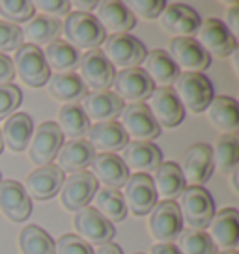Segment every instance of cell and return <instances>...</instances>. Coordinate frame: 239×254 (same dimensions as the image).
I'll use <instances>...</instances> for the list:
<instances>
[{"mask_svg":"<svg viewBox=\"0 0 239 254\" xmlns=\"http://www.w3.org/2000/svg\"><path fill=\"white\" fill-rule=\"evenodd\" d=\"M62 32L65 43H69L77 51H94L107 40V32L97 23L96 17L82 11H69V15L62 23Z\"/></svg>","mask_w":239,"mask_h":254,"instance_id":"1","label":"cell"},{"mask_svg":"<svg viewBox=\"0 0 239 254\" xmlns=\"http://www.w3.org/2000/svg\"><path fill=\"white\" fill-rule=\"evenodd\" d=\"M178 198L176 204L179 207L183 224L191 230H204L209 226L215 215V202L209 190L198 185H187Z\"/></svg>","mask_w":239,"mask_h":254,"instance_id":"2","label":"cell"},{"mask_svg":"<svg viewBox=\"0 0 239 254\" xmlns=\"http://www.w3.org/2000/svg\"><path fill=\"white\" fill-rule=\"evenodd\" d=\"M172 84L181 107L191 112H204L213 99L211 80L204 73H179Z\"/></svg>","mask_w":239,"mask_h":254,"instance_id":"3","label":"cell"},{"mask_svg":"<svg viewBox=\"0 0 239 254\" xmlns=\"http://www.w3.org/2000/svg\"><path fill=\"white\" fill-rule=\"evenodd\" d=\"M103 55L114 69L118 67L120 71H123V69L138 67L144 62L148 51H146V45L135 36L114 34V36H107L103 43Z\"/></svg>","mask_w":239,"mask_h":254,"instance_id":"4","label":"cell"},{"mask_svg":"<svg viewBox=\"0 0 239 254\" xmlns=\"http://www.w3.org/2000/svg\"><path fill=\"white\" fill-rule=\"evenodd\" d=\"M13 69H15L17 77L30 88L45 86L51 79V69L45 62L43 51L34 45H28V43H23L15 51Z\"/></svg>","mask_w":239,"mask_h":254,"instance_id":"5","label":"cell"},{"mask_svg":"<svg viewBox=\"0 0 239 254\" xmlns=\"http://www.w3.org/2000/svg\"><path fill=\"white\" fill-rule=\"evenodd\" d=\"M64 144V135L56 122H43L40 127H36L32 138L28 142V159L36 167L53 165L58 151Z\"/></svg>","mask_w":239,"mask_h":254,"instance_id":"6","label":"cell"},{"mask_svg":"<svg viewBox=\"0 0 239 254\" xmlns=\"http://www.w3.org/2000/svg\"><path fill=\"white\" fill-rule=\"evenodd\" d=\"M148 228L159 243H174L183 232V219L174 200H161L150 211Z\"/></svg>","mask_w":239,"mask_h":254,"instance_id":"7","label":"cell"},{"mask_svg":"<svg viewBox=\"0 0 239 254\" xmlns=\"http://www.w3.org/2000/svg\"><path fill=\"white\" fill-rule=\"evenodd\" d=\"M79 75L80 80L84 82L88 90L94 92H107L112 86L114 80V67L111 62L105 58L101 49H94V51H86L84 55H80L79 60Z\"/></svg>","mask_w":239,"mask_h":254,"instance_id":"8","label":"cell"},{"mask_svg":"<svg viewBox=\"0 0 239 254\" xmlns=\"http://www.w3.org/2000/svg\"><path fill=\"white\" fill-rule=\"evenodd\" d=\"M120 120L121 129L133 142H152L153 138L161 135V127L153 120L146 103L125 105L123 112L120 114Z\"/></svg>","mask_w":239,"mask_h":254,"instance_id":"9","label":"cell"},{"mask_svg":"<svg viewBox=\"0 0 239 254\" xmlns=\"http://www.w3.org/2000/svg\"><path fill=\"white\" fill-rule=\"evenodd\" d=\"M73 228L75 236H79L82 241H86L88 245H105L111 243L114 238V224L107 221L105 217L97 213L94 207H82L79 211L73 213Z\"/></svg>","mask_w":239,"mask_h":254,"instance_id":"10","label":"cell"},{"mask_svg":"<svg viewBox=\"0 0 239 254\" xmlns=\"http://www.w3.org/2000/svg\"><path fill=\"white\" fill-rule=\"evenodd\" d=\"M178 167L183 174L185 183L202 187L206 182H209L215 170L211 146L206 142L192 144L191 148L185 150V153L181 155V163Z\"/></svg>","mask_w":239,"mask_h":254,"instance_id":"11","label":"cell"},{"mask_svg":"<svg viewBox=\"0 0 239 254\" xmlns=\"http://www.w3.org/2000/svg\"><path fill=\"white\" fill-rule=\"evenodd\" d=\"M196 41L209 56L226 58L238 51V40L228 32L221 19H207L200 23L196 30Z\"/></svg>","mask_w":239,"mask_h":254,"instance_id":"12","label":"cell"},{"mask_svg":"<svg viewBox=\"0 0 239 254\" xmlns=\"http://www.w3.org/2000/svg\"><path fill=\"white\" fill-rule=\"evenodd\" d=\"M97 189H99V183L96 182L92 172H88V170L75 172L69 178H65L64 185L60 189L62 206L67 211L75 213V211H79V209H82V207H86L90 204V200L94 198Z\"/></svg>","mask_w":239,"mask_h":254,"instance_id":"13","label":"cell"},{"mask_svg":"<svg viewBox=\"0 0 239 254\" xmlns=\"http://www.w3.org/2000/svg\"><path fill=\"white\" fill-rule=\"evenodd\" d=\"M112 94L118 95L120 99L129 105L133 103H142L144 99H148L155 86L146 75L142 67H131V69H123L114 75L112 80Z\"/></svg>","mask_w":239,"mask_h":254,"instance_id":"14","label":"cell"},{"mask_svg":"<svg viewBox=\"0 0 239 254\" xmlns=\"http://www.w3.org/2000/svg\"><path fill=\"white\" fill-rule=\"evenodd\" d=\"M168 55L181 73H202L209 67L211 56L194 38H174L168 43Z\"/></svg>","mask_w":239,"mask_h":254,"instance_id":"15","label":"cell"},{"mask_svg":"<svg viewBox=\"0 0 239 254\" xmlns=\"http://www.w3.org/2000/svg\"><path fill=\"white\" fill-rule=\"evenodd\" d=\"M123 202L125 207L136 217H142L152 211L157 204V192L148 174H131L123 185Z\"/></svg>","mask_w":239,"mask_h":254,"instance_id":"16","label":"cell"},{"mask_svg":"<svg viewBox=\"0 0 239 254\" xmlns=\"http://www.w3.org/2000/svg\"><path fill=\"white\" fill-rule=\"evenodd\" d=\"M146 107L150 109L153 120L157 122L159 127H176L179 126L185 118V109L181 107L179 99L176 97L172 86L167 88H155L150 97Z\"/></svg>","mask_w":239,"mask_h":254,"instance_id":"17","label":"cell"},{"mask_svg":"<svg viewBox=\"0 0 239 254\" xmlns=\"http://www.w3.org/2000/svg\"><path fill=\"white\" fill-rule=\"evenodd\" d=\"M64 180V172L56 165H45V167H38L26 176L23 187L30 198L51 200L60 192Z\"/></svg>","mask_w":239,"mask_h":254,"instance_id":"18","label":"cell"},{"mask_svg":"<svg viewBox=\"0 0 239 254\" xmlns=\"http://www.w3.org/2000/svg\"><path fill=\"white\" fill-rule=\"evenodd\" d=\"M200 15L187 4H167L159 15L161 28L176 38H192V34L198 30Z\"/></svg>","mask_w":239,"mask_h":254,"instance_id":"19","label":"cell"},{"mask_svg":"<svg viewBox=\"0 0 239 254\" xmlns=\"http://www.w3.org/2000/svg\"><path fill=\"white\" fill-rule=\"evenodd\" d=\"M209 239L221 251H236L239 243V213L234 207L221 209L209 222Z\"/></svg>","mask_w":239,"mask_h":254,"instance_id":"20","label":"cell"},{"mask_svg":"<svg viewBox=\"0 0 239 254\" xmlns=\"http://www.w3.org/2000/svg\"><path fill=\"white\" fill-rule=\"evenodd\" d=\"M0 211L11 222H23L30 217L32 202L19 182L13 180L0 182Z\"/></svg>","mask_w":239,"mask_h":254,"instance_id":"21","label":"cell"},{"mask_svg":"<svg viewBox=\"0 0 239 254\" xmlns=\"http://www.w3.org/2000/svg\"><path fill=\"white\" fill-rule=\"evenodd\" d=\"M86 118L96 124H103V122H116L120 114L125 109V103L120 99L118 95H114L111 90L107 92H92L82 99V107H80Z\"/></svg>","mask_w":239,"mask_h":254,"instance_id":"22","label":"cell"},{"mask_svg":"<svg viewBox=\"0 0 239 254\" xmlns=\"http://www.w3.org/2000/svg\"><path fill=\"white\" fill-rule=\"evenodd\" d=\"M94 17L97 19V23L103 26L105 32H111V36L127 34L136 24V17L127 9L125 2H118V0L97 2Z\"/></svg>","mask_w":239,"mask_h":254,"instance_id":"23","label":"cell"},{"mask_svg":"<svg viewBox=\"0 0 239 254\" xmlns=\"http://www.w3.org/2000/svg\"><path fill=\"white\" fill-rule=\"evenodd\" d=\"M90 167H92V176L96 178V182H101L107 189L118 190L120 187L125 185L131 176L121 157L116 153H96Z\"/></svg>","mask_w":239,"mask_h":254,"instance_id":"24","label":"cell"},{"mask_svg":"<svg viewBox=\"0 0 239 254\" xmlns=\"http://www.w3.org/2000/svg\"><path fill=\"white\" fill-rule=\"evenodd\" d=\"M86 136V142L94 148V151L99 153H116L129 144V138L120 126V122L94 124L90 126Z\"/></svg>","mask_w":239,"mask_h":254,"instance_id":"25","label":"cell"},{"mask_svg":"<svg viewBox=\"0 0 239 254\" xmlns=\"http://www.w3.org/2000/svg\"><path fill=\"white\" fill-rule=\"evenodd\" d=\"M123 165L135 174H148L163 163V153L152 142H129L123 148Z\"/></svg>","mask_w":239,"mask_h":254,"instance_id":"26","label":"cell"},{"mask_svg":"<svg viewBox=\"0 0 239 254\" xmlns=\"http://www.w3.org/2000/svg\"><path fill=\"white\" fill-rule=\"evenodd\" d=\"M94 157H96V151L84 138L69 140V142L62 144V148L58 151L56 167L60 168L62 172L75 174V172H80L86 167H90V163H92Z\"/></svg>","mask_w":239,"mask_h":254,"instance_id":"27","label":"cell"},{"mask_svg":"<svg viewBox=\"0 0 239 254\" xmlns=\"http://www.w3.org/2000/svg\"><path fill=\"white\" fill-rule=\"evenodd\" d=\"M144 71L150 77V80L153 82L155 88H167L170 86L178 75H179V69L178 65L172 62V58L168 55L167 51L163 49H153L150 51L146 58H144Z\"/></svg>","mask_w":239,"mask_h":254,"instance_id":"28","label":"cell"},{"mask_svg":"<svg viewBox=\"0 0 239 254\" xmlns=\"http://www.w3.org/2000/svg\"><path fill=\"white\" fill-rule=\"evenodd\" d=\"M2 133V140H4V146H8L11 151H24L28 148V142L32 138L34 133V122L30 118V114L26 112H15L11 114L6 122H4V127L0 129Z\"/></svg>","mask_w":239,"mask_h":254,"instance_id":"29","label":"cell"},{"mask_svg":"<svg viewBox=\"0 0 239 254\" xmlns=\"http://www.w3.org/2000/svg\"><path fill=\"white\" fill-rule=\"evenodd\" d=\"M150 178H152V183L155 187V192H157V198L161 196L163 200L178 198L187 187L178 163H172V161L161 163L159 167L152 172Z\"/></svg>","mask_w":239,"mask_h":254,"instance_id":"30","label":"cell"},{"mask_svg":"<svg viewBox=\"0 0 239 254\" xmlns=\"http://www.w3.org/2000/svg\"><path fill=\"white\" fill-rule=\"evenodd\" d=\"M207 111V120L223 133L230 135L236 133L239 127V107L238 101L230 95H219L213 97Z\"/></svg>","mask_w":239,"mask_h":254,"instance_id":"31","label":"cell"},{"mask_svg":"<svg viewBox=\"0 0 239 254\" xmlns=\"http://www.w3.org/2000/svg\"><path fill=\"white\" fill-rule=\"evenodd\" d=\"M47 88L56 101L65 105H77L88 95V88L77 73H56L49 79Z\"/></svg>","mask_w":239,"mask_h":254,"instance_id":"32","label":"cell"},{"mask_svg":"<svg viewBox=\"0 0 239 254\" xmlns=\"http://www.w3.org/2000/svg\"><path fill=\"white\" fill-rule=\"evenodd\" d=\"M21 32H23V41L40 49L41 45H49L56 41L62 32V23L47 15H34L24 24V28H21Z\"/></svg>","mask_w":239,"mask_h":254,"instance_id":"33","label":"cell"},{"mask_svg":"<svg viewBox=\"0 0 239 254\" xmlns=\"http://www.w3.org/2000/svg\"><path fill=\"white\" fill-rule=\"evenodd\" d=\"M45 62H47L49 69L56 73H73V69L79 65L80 53L64 40H56L49 43L45 51Z\"/></svg>","mask_w":239,"mask_h":254,"instance_id":"34","label":"cell"},{"mask_svg":"<svg viewBox=\"0 0 239 254\" xmlns=\"http://www.w3.org/2000/svg\"><path fill=\"white\" fill-rule=\"evenodd\" d=\"M94 209L111 222H121L127 215V207L123 202L121 192L116 189H97L94 194Z\"/></svg>","mask_w":239,"mask_h":254,"instance_id":"35","label":"cell"},{"mask_svg":"<svg viewBox=\"0 0 239 254\" xmlns=\"http://www.w3.org/2000/svg\"><path fill=\"white\" fill-rule=\"evenodd\" d=\"M56 126L60 127L64 136H69L71 140H79L82 136H86L88 129H90V120L86 118L80 105H64L58 111Z\"/></svg>","mask_w":239,"mask_h":254,"instance_id":"36","label":"cell"},{"mask_svg":"<svg viewBox=\"0 0 239 254\" xmlns=\"http://www.w3.org/2000/svg\"><path fill=\"white\" fill-rule=\"evenodd\" d=\"M19 249L23 254H55V239L43 228L30 224L19 234Z\"/></svg>","mask_w":239,"mask_h":254,"instance_id":"37","label":"cell"},{"mask_svg":"<svg viewBox=\"0 0 239 254\" xmlns=\"http://www.w3.org/2000/svg\"><path fill=\"white\" fill-rule=\"evenodd\" d=\"M213 167L221 172H230L234 167H238L239 157V140L236 133L230 135H221L215 140L213 148Z\"/></svg>","mask_w":239,"mask_h":254,"instance_id":"38","label":"cell"},{"mask_svg":"<svg viewBox=\"0 0 239 254\" xmlns=\"http://www.w3.org/2000/svg\"><path fill=\"white\" fill-rule=\"evenodd\" d=\"M176 241V249L179 251V254H217L215 245L204 230H183Z\"/></svg>","mask_w":239,"mask_h":254,"instance_id":"39","label":"cell"},{"mask_svg":"<svg viewBox=\"0 0 239 254\" xmlns=\"http://www.w3.org/2000/svg\"><path fill=\"white\" fill-rule=\"evenodd\" d=\"M34 15L36 8L30 0H0V17L6 23H28Z\"/></svg>","mask_w":239,"mask_h":254,"instance_id":"40","label":"cell"},{"mask_svg":"<svg viewBox=\"0 0 239 254\" xmlns=\"http://www.w3.org/2000/svg\"><path fill=\"white\" fill-rule=\"evenodd\" d=\"M23 101V94L15 84H0V120H8L15 114L17 107Z\"/></svg>","mask_w":239,"mask_h":254,"instance_id":"41","label":"cell"},{"mask_svg":"<svg viewBox=\"0 0 239 254\" xmlns=\"http://www.w3.org/2000/svg\"><path fill=\"white\" fill-rule=\"evenodd\" d=\"M23 32L19 24H11L0 21V53H11L23 45Z\"/></svg>","mask_w":239,"mask_h":254,"instance_id":"42","label":"cell"},{"mask_svg":"<svg viewBox=\"0 0 239 254\" xmlns=\"http://www.w3.org/2000/svg\"><path fill=\"white\" fill-rule=\"evenodd\" d=\"M55 254H94V249L75 234H64L55 241Z\"/></svg>","mask_w":239,"mask_h":254,"instance_id":"43","label":"cell"},{"mask_svg":"<svg viewBox=\"0 0 239 254\" xmlns=\"http://www.w3.org/2000/svg\"><path fill=\"white\" fill-rule=\"evenodd\" d=\"M125 6L133 15H138L140 19H157L167 6V2H163V0H133V2H127Z\"/></svg>","mask_w":239,"mask_h":254,"instance_id":"44","label":"cell"},{"mask_svg":"<svg viewBox=\"0 0 239 254\" xmlns=\"http://www.w3.org/2000/svg\"><path fill=\"white\" fill-rule=\"evenodd\" d=\"M32 4L34 8L43 11V15L58 19V21H60V17H67L71 11V4L65 0H36Z\"/></svg>","mask_w":239,"mask_h":254,"instance_id":"45","label":"cell"},{"mask_svg":"<svg viewBox=\"0 0 239 254\" xmlns=\"http://www.w3.org/2000/svg\"><path fill=\"white\" fill-rule=\"evenodd\" d=\"M224 26L228 28V32H230L232 36L238 40L239 36V4L238 2H232L230 8H228V11H226V17H224Z\"/></svg>","mask_w":239,"mask_h":254,"instance_id":"46","label":"cell"},{"mask_svg":"<svg viewBox=\"0 0 239 254\" xmlns=\"http://www.w3.org/2000/svg\"><path fill=\"white\" fill-rule=\"evenodd\" d=\"M15 77V69H13V60L8 55L0 53V84H9Z\"/></svg>","mask_w":239,"mask_h":254,"instance_id":"47","label":"cell"},{"mask_svg":"<svg viewBox=\"0 0 239 254\" xmlns=\"http://www.w3.org/2000/svg\"><path fill=\"white\" fill-rule=\"evenodd\" d=\"M150 254H179L174 243H157L150 249Z\"/></svg>","mask_w":239,"mask_h":254,"instance_id":"48","label":"cell"},{"mask_svg":"<svg viewBox=\"0 0 239 254\" xmlns=\"http://www.w3.org/2000/svg\"><path fill=\"white\" fill-rule=\"evenodd\" d=\"M94 254H123L121 253V249L120 245H114V243H105V245H99Z\"/></svg>","mask_w":239,"mask_h":254,"instance_id":"49","label":"cell"},{"mask_svg":"<svg viewBox=\"0 0 239 254\" xmlns=\"http://www.w3.org/2000/svg\"><path fill=\"white\" fill-rule=\"evenodd\" d=\"M75 8L77 11H82V13H90V9H96L97 8V2L90 0V2H82V0H77L75 2Z\"/></svg>","mask_w":239,"mask_h":254,"instance_id":"50","label":"cell"},{"mask_svg":"<svg viewBox=\"0 0 239 254\" xmlns=\"http://www.w3.org/2000/svg\"><path fill=\"white\" fill-rule=\"evenodd\" d=\"M230 182H232V189L238 194V167H234L230 170Z\"/></svg>","mask_w":239,"mask_h":254,"instance_id":"51","label":"cell"},{"mask_svg":"<svg viewBox=\"0 0 239 254\" xmlns=\"http://www.w3.org/2000/svg\"><path fill=\"white\" fill-rule=\"evenodd\" d=\"M217 254H238V251H221V253Z\"/></svg>","mask_w":239,"mask_h":254,"instance_id":"52","label":"cell"},{"mask_svg":"<svg viewBox=\"0 0 239 254\" xmlns=\"http://www.w3.org/2000/svg\"><path fill=\"white\" fill-rule=\"evenodd\" d=\"M4 150V140H2V133H0V153Z\"/></svg>","mask_w":239,"mask_h":254,"instance_id":"53","label":"cell"},{"mask_svg":"<svg viewBox=\"0 0 239 254\" xmlns=\"http://www.w3.org/2000/svg\"><path fill=\"white\" fill-rule=\"evenodd\" d=\"M0 182H2V174H0Z\"/></svg>","mask_w":239,"mask_h":254,"instance_id":"54","label":"cell"},{"mask_svg":"<svg viewBox=\"0 0 239 254\" xmlns=\"http://www.w3.org/2000/svg\"><path fill=\"white\" fill-rule=\"evenodd\" d=\"M136 254H140V253H136Z\"/></svg>","mask_w":239,"mask_h":254,"instance_id":"55","label":"cell"}]
</instances>
